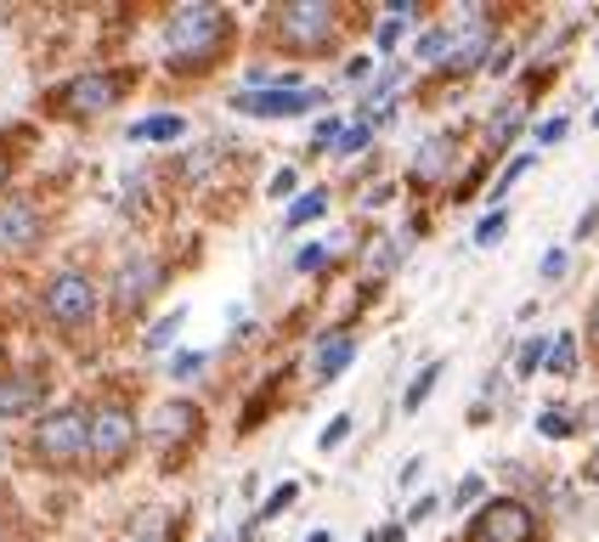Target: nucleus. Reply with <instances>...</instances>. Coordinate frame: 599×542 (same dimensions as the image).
<instances>
[{"instance_id": "nucleus-3", "label": "nucleus", "mask_w": 599, "mask_h": 542, "mask_svg": "<svg viewBox=\"0 0 599 542\" xmlns=\"http://www.w3.org/2000/svg\"><path fill=\"white\" fill-rule=\"evenodd\" d=\"M419 62H424V68H447V74H475V68L492 62V23H486L481 12H463V17H453V23L424 28Z\"/></svg>"}, {"instance_id": "nucleus-18", "label": "nucleus", "mask_w": 599, "mask_h": 542, "mask_svg": "<svg viewBox=\"0 0 599 542\" xmlns=\"http://www.w3.org/2000/svg\"><path fill=\"white\" fill-rule=\"evenodd\" d=\"M436 379H442V362H424V367L413 373V385H408V396H402V413H419V406L430 401V390H436Z\"/></svg>"}, {"instance_id": "nucleus-33", "label": "nucleus", "mask_w": 599, "mask_h": 542, "mask_svg": "<svg viewBox=\"0 0 599 542\" xmlns=\"http://www.w3.org/2000/svg\"><path fill=\"white\" fill-rule=\"evenodd\" d=\"M294 187H300V176H294V169H278V176L266 181V198H294Z\"/></svg>"}, {"instance_id": "nucleus-2", "label": "nucleus", "mask_w": 599, "mask_h": 542, "mask_svg": "<svg viewBox=\"0 0 599 542\" xmlns=\"http://www.w3.org/2000/svg\"><path fill=\"white\" fill-rule=\"evenodd\" d=\"M85 440H91V406L85 401H62V406H46V413L28 424L23 452H28L35 469L69 474V469H85Z\"/></svg>"}, {"instance_id": "nucleus-10", "label": "nucleus", "mask_w": 599, "mask_h": 542, "mask_svg": "<svg viewBox=\"0 0 599 542\" xmlns=\"http://www.w3.org/2000/svg\"><path fill=\"white\" fill-rule=\"evenodd\" d=\"M51 396V373L46 362L28 367H0V419H40Z\"/></svg>"}, {"instance_id": "nucleus-9", "label": "nucleus", "mask_w": 599, "mask_h": 542, "mask_svg": "<svg viewBox=\"0 0 599 542\" xmlns=\"http://www.w3.org/2000/svg\"><path fill=\"white\" fill-rule=\"evenodd\" d=\"M46 203L28 192H7L0 198V255H35L46 244Z\"/></svg>"}, {"instance_id": "nucleus-7", "label": "nucleus", "mask_w": 599, "mask_h": 542, "mask_svg": "<svg viewBox=\"0 0 599 542\" xmlns=\"http://www.w3.org/2000/svg\"><path fill=\"white\" fill-rule=\"evenodd\" d=\"M40 311H46V322L57 328V333H91L96 328V311H103V294H96V278L91 271H80V266H62V271H51L46 278V288H40Z\"/></svg>"}, {"instance_id": "nucleus-27", "label": "nucleus", "mask_w": 599, "mask_h": 542, "mask_svg": "<svg viewBox=\"0 0 599 542\" xmlns=\"http://www.w3.org/2000/svg\"><path fill=\"white\" fill-rule=\"evenodd\" d=\"M526 169H531V153H520V158H509V164H504V176H497V181H492V198H504V192H509V187H515V181L526 176Z\"/></svg>"}, {"instance_id": "nucleus-12", "label": "nucleus", "mask_w": 599, "mask_h": 542, "mask_svg": "<svg viewBox=\"0 0 599 542\" xmlns=\"http://www.w3.org/2000/svg\"><path fill=\"white\" fill-rule=\"evenodd\" d=\"M198 435H204V413H198L192 401L158 406V419H153V452H158L164 463H181V452L198 447Z\"/></svg>"}, {"instance_id": "nucleus-37", "label": "nucleus", "mask_w": 599, "mask_h": 542, "mask_svg": "<svg viewBox=\"0 0 599 542\" xmlns=\"http://www.w3.org/2000/svg\"><path fill=\"white\" fill-rule=\"evenodd\" d=\"M402 537H408V526H402V520H390V526H379L368 542H402Z\"/></svg>"}, {"instance_id": "nucleus-29", "label": "nucleus", "mask_w": 599, "mask_h": 542, "mask_svg": "<svg viewBox=\"0 0 599 542\" xmlns=\"http://www.w3.org/2000/svg\"><path fill=\"white\" fill-rule=\"evenodd\" d=\"M560 413H565V406H549V413L538 419V429H543V435H554V440H565V435H572V429H577L572 419H560Z\"/></svg>"}, {"instance_id": "nucleus-38", "label": "nucleus", "mask_w": 599, "mask_h": 542, "mask_svg": "<svg viewBox=\"0 0 599 542\" xmlns=\"http://www.w3.org/2000/svg\"><path fill=\"white\" fill-rule=\"evenodd\" d=\"M436 503H442V497H419V503H413V515H408L402 526H413V520H430V515H436Z\"/></svg>"}, {"instance_id": "nucleus-41", "label": "nucleus", "mask_w": 599, "mask_h": 542, "mask_svg": "<svg viewBox=\"0 0 599 542\" xmlns=\"http://www.w3.org/2000/svg\"><path fill=\"white\" fill-rule=\"evenodd\" d=\"M588 339L599 345V299H594V311H588Z\"/></svg>"}, {"instance_id": "nucleus-24", "label": "nucleus", "mask_w": 599, "mask_h": 542, "mask_svg": "<svg viewBox=\"0 0 599 542\" xmlns=\"http://www.w3.org/2000/svg\"><path fill=\"white\" fill-rule=\"evenodd\" d=\"M164 373H171V379H198V373H204V351H176L164 362Z\"/></svg>"}, {"instance_id": "nucleus-35", "label": "nucleus", "mask_w": 599, "mask_h": 542, "mask_svg": "<svg viewBox=\"0 0 599 542\" xmlns=\"http://www.w3.org/2000/svg\"><path fill=\"white\" fill-rule=\"evenodd\" d=\"M481 492H486V481H481V474H463V481H458V492H453V497H458V503H475Z\"/></svg>"}, {"instance_id": "nucleus-1", "label": "nucleus", "mask_w": 599, "mask_h": 542, "mask_svg": "<svg viewBox=\"0 0 599 542\" xmlns=\"http://www.w3.org/2000/svg\"><path fill=\"white\" fill-rule=\"evenodd\" d=\"M232 46V12L221 7H181L171 23H164V68L181 80H198L226 57Z\"/></svg>"}, {"instance_id": "nucleus-8", "label": "nucleus", "mask_w": 599, "mask_h": 542, "mask_svg": "<svg viewBox=\"0 0 599 542\" xmlns=\"http://www.w3.org/2000/svg\"><path fill=\"white\" fill-rule=\"evenodd\" d=\"M232 114H244V119H300V114H317L328 91H306V85H266V91H232Z\"/></svg>"}, {"instance_id": "nucleus-11", "label": "nucleus", "mask_w": 599, "mask_h": 542, "mask_svg": "<svg viewBox=\"0 0 599 542\" xmlns=\"http://www.w3.org/2000/svg\"><path fill=\"white\" fill-rule=\"evenodd\" d=\"M538 537V515L520 497H492L470 520V542H531Z\"/></svg>"}, {"instance_id": "nucleus-42", "label": "nucleus", "mask_w": 599, "mask_h": 542, "mask_svg": "<svg viewBox=\"0 0 599 542\" xmlns=\"http://www.w3.org/2000/svg\"><path fill=\"white\" fill-rule=\"evenodd\" d=\"M306 542H334V537H328V531H312V537H306Z\"/></svg>"}, {"instance_id": "nucleus-13", "label": "nucleus", "mask_w": 599, "mask_h": 542, "mask_svg": "<svg viewBox=\"0 0 599 542\" xmlns=\"http://www.w3.org/2000/svg\"><path fill=\"white\" fill-rule=\"evenodd\" d=\"M158 288H164V260H153V255H130V260L119 266V278H114V311H119V317L142 311V305H148Z\"/></svg>"}, {"instance_id": "nucleus-36", "label": "nucleus", "mask_w": 599, "mask_h": 542, "mask_svg": "<svg viewBox=\"0 0 599 542\" xmlns=\"http://www.w3.org/2000/svg\"><path fill=\"white\" fill-rule=\"evenodd\" d=\"M368 74H374V57H351V62H345V80H351V85L368 80Z\"/></svg>"}, {"instance_id": "nucleus-28", "label": "nucleus", "mask_w": 599, "mask_h": 542, "mask_svg": "<svg viewBox=\"0 0 599 542\" xmlns=\"http://www.w3.org/2000/svg\"><path fill=\"white\" fill-rule=\"evenodd\" d=\"M351 429H356V419H351V413H340L334 424H328V429H322V440H317V447H322V452H334V447H340V440H345Z\"/></svg>"}, {"instance_id": "nucleus-25", "label": "nucleus", "mask_w": 599, "mask_h": 542, "mask_svg": "<svg viewBox=\"0 0 599 542\" xmlns=\"http://www.w3.org/2000/svg\"><path fill=\"white\" fill-rule=\"evenodd\" d=\"M181 322H187V311H181V305H176L171 317H158V328L148 333V351H164V345H171V339L181 333Z\"/></svg>"}, {"instance_id": "nucleus-31", "label": "nucleus", "mask_w": 599, "mask_h": 542, "mask_svg": "<svg viewBox=\"0 0 599 542\" xmlns=\"http://www.w3.org/2000/svg\"><path fill=\"white\" fill-rule=\"evenodd\" d=\"M12 176H17V153H12V142H7V136H0V198H7Z\"/></svg>"}, {"instance_id": "nucleus-34", "label": "nucleus", "mask_w": 599, "mask_h": 542, "mask_svg": "<svg viewBox=\"0 0 599 542\" xmlns=\"http://www.w3.org/2000/svg\"><path fill=\"white\" fill-rule=\"evenodd\" d=\"M565 130H572V119H565V114H554V119H543V125H538V142H560Z\"/></svg>"}, {"instance_id": "nucleus-19", "label": "nucleus", "mask_w": 599, "mask_h": 542, "mask_svg": "<svg viewBox=\"0 0 599 542\" xmlns=\"http://www.w3.org/2000/svg\"><path fill=\"white\" fill-rule=\"evenodd\" d=\"M549 373H560V379H572V373H577V339L572 333H560L549 345Z\"/></svg>"}, {"instance_id": "nucleus-23", "label": "nucleus", "mask_w": 599, "mask_h": 542, "mask_svg": "<svg viewBox=\"0 0 599 542\" xmlns=\"http://www.w3.org/2000/svg\"><path fill=\"white\" fill-rule=\"evenodd\" d=\"M368 142H374V125H362V119H356V125H345V130H340L334 153H340V158H351V153H362Z\"/></svg>"}, {"instance_id": "nucleus-26", "label": "nucleus", "mask_w": 599, "mask_h": 542, "mask_svg": "<svg viewBox=\"0 0 599 542\" xmlns=\"http://www.w3.org/2000/svg\"><path fill=\"white\" fill-rule=\"evenodd\" d=\"M504 232H509V215H504V210H492V215L475 226V244H481V249H492V244H504Z\"/></svg>"}, {"instance_id": "nucleus-16", "label": "nucleus", "mask_w": 599, "mask_h": 542, "mask_svg": "<svg viewBox=\"0 0 599 542\" xmlns=\"http://www.w3.org/2000/svg\"><path fill=\"white\" fill-rule=\"evenodd\" d=\"M181 130H187V119H181V114H148V119L130 125V142L158 148V142H181Z\"/></svg>"}, {"instance_id": "nucleus-22", "label": "nucleus", "mask_w": 599, "mask_h": 542, "mask_svg": "<svg viewBox=\"0 0 599 542\" xmlns=\"http://www.w3.org/2000/svg\"><path fill=\"white\" fill-rule=\"evenodd\" d=\"M294 497H300V486H294V481H283V486H278L272 497H266V503L255 508V526H266V520H278V515H289V503H294Z\"/></svg>"}, {"instance_id": "nucleus-5", "label": "nucleus", "mask_w": 599, "mask_h": 542, "mask_svg": "<svg viewBox=\"0 0 599 542\" xmlns=\"http://www.w3.org/2000/svg\"><path fill=\"white\" fill-rule=\"evenodd\" d=\"M142 447V419L137 406L108 396V401H91V440H85V469L91 474H114L137 458Z\"/></svg>"}, {"instance_id": "nucleus-21", "label": "nucleus", "mask_w": 599, "mask_h": 542, "mask_svg": "<svg viewBox=\"0 0 599 542\" xmlns=\"http://www.w3.org/2000/svg\"><path fill=\"white\" fill-rule=\"evenodd\" d=\"M515 130H520V108H504V114H497V119L486 125V148H492V153H504Z\"/></svg>"}, {"instance_id": "nucleus-14", "label": "nucleus", "mask_w": 599, "mask_h": 542, "mask_svg": "<svg viewBox=\"0 0 599 542\" xmlns=\"http://www.w3.org/2000/svg\"><path fill=\"white\" fill-rule=\"evenodd\" d=\"M453 158H458L453 136H424L419 153H413V164H408V187H413V192H436V187H447Z\"/></svg>"}, {"instance_id": "nucleus-40", "label": "nucleus", "mask_w": 599, "mask_h": 542, "mask_svg": "<svg viewBox=\"0 0 599 542\" xmlns=\"http://www.w3.org/2000/svg\"><path fill=\"white\" fill-rule=\"evenodd\" d=\"M0 542H12V508H7V497H0Z\"/></svg>"}, {"instance_id": "nucleus-20", "label": "nucleus", "mask_w": 599, "mask_h": 542, "mask_svg": "<svg viewBox=\"0 0 599 542\" xmlns=\"http://www.w3.org/2000/svg\"><path fill=\"white\" fill-rule=\"evenodd\" d=\"M538 367H549V339H543V333H538V339H526L520 356H515V373H520V379H531Z\"/></svg>"}, {"instance_id": "nucleus-6", "label": "nucleus", "mask_w": 599, "mask_h": 542, "mask_svg": "<svg viewBox=\"0 0 599 542\" xmlns=\"http://www.w3.org/2000/svg\"><path fill=\"white\" fill-rule=\"evenodd\" d=\"M130 91H137V68H91V74H74L69 85L51 91V114L91 125V119L114 114Z\"/></svg>"}, {"instance_id": "nucleus-43", "label": "nucleus", "mask_w": 599, "mask_h": 542, "mask_svg": "<svg viewBox=\"0 0 599 542\" xmlns=\"http://www.w3.org/2000/svg\"><path fill=\"white\" fill-rule=\"evenodd\" d=\"M594 125H599V108H594Z\"/></svg>"}, {"instance_id": "nucleus-30", "label": "nucleus", "mask_w": 599, "mask_h": 542, "mask_svg": "<svg viewBox=\"0 0 599 542\" xmlns=\"http://www.w3.org/2000/svg\"><path fill=\"white\" fill-rule=\"evenodd\" d=\"M294 271H328V244H312L294 255Z\"/></svg>"}, {"instance_id": "nucleus-32", "label": "nucleus", "mask_w": 599, "mask_h": 542, "mask_svg": "<svg viewBox=\"0 0 599 542\" xmlns=\"http://www.w3.org/2000/svg\"><path fill=\"white\" fill-rule=\"evenodd\" d=\"M340 130H345L340 119H322V125L312 130V148H317V153H328V148H334V142H340Z\"/></svg>"}, {"instance_id": "nucleus-17", "label": "nucleus", "mask_w": 599, "mask_h": 542, "mask_svg": "<svg viewBox=\"0 0 599 542\" xmlns=\"http://www.w3.org/2000/svg\"><path fill=\"white\" fill-rule=\"evenodd\" d=\"M322 215H328V192H322V187H312L306 198H294V203H289V215H283V226H289V232H300V226H306V221H322Z\"/></svg>"}, {"instance_id": "nucleus-15", "label": "nucleus", "mask_w": 599, "mask_h": 542, "mask_svg": "<svg viewBox=\"0 0 599 542\" xmlns=\"http://www.w3.org/2000/svg\"><path fill=\"white\" fill-rule=\"evenodd\" d=\"M356 362V333L351 328H334V333H322L317 345H312V367H317V385H334L340 373Z\"/></svg>"}, {"instance_id": "nucleus-4", "label": "nucleus", "mask_w": 599, "mask_h": 542, "mask_svg": "<svg viewBox=\"0 0 599 542\" xmlns=\"http://www.w3.org/2000/svg\"><path fill=\"white\" fill-rule=\"evenodd\" d=\"M266 28L289 57H334L345 34V12L328 7V0H294V7H278Z\"/></svg>"}, {"instance_id": "nucleus-39", "label": "nucleus", "mask_w": 599, "mask_h": 542, "mask_svg": "<svg viewBox=\"0 0 599 542\" xmlns=\"http://www.w3.org/2000/svg\"><path fill=\"white\" fill-rule=\"evenodd\" d=\"M560 271H565V249H549L543 255V278H560Z\"/></svg>"}]
</instances>
